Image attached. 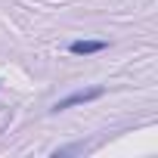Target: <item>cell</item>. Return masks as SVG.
Wrapping results in <instances>:
<instances>
[{"instance_id": "1", "label": "cell", "mask_w": 158, "mask_h": 158, "mask_svg": "<svg viewBox=\"0 0 158 158\" xmlns=\"http://www.w3.org/2000/svg\"><path fill=\"white\" fill-rule=\"evenodd\" d=\"M102 93H106V87H90V90H77V93H71V96L59 99V102L53 106V112H62V109H71V106H84V102H93V99H99Z\"/></svg>"}, {"instance_id": "2", "label": "cell", "mask_w": 158, "mask_h": 158, "mask_svg": "<svg viewBox=\"0 0 158 158\" xmlns=\"http://www.w3.org/2000/svg\"><path fill=\"white\" fill-rule=\"evenodd\" d=\"M109 44L106 40H71L68 44V53L71 56H93V53H102Z\"/></svg>"}]
</instances>
